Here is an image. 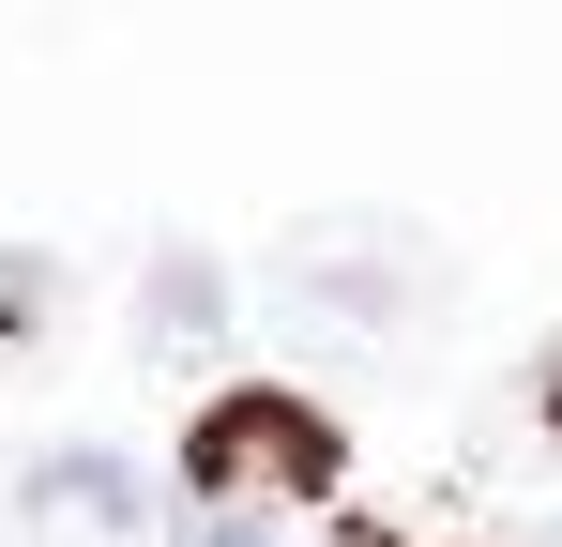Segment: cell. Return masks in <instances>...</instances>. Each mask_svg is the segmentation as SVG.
Instances as JSON below:
<instances>
[{
  "mask_svg": "<svg viewBox=\"0 0 562 547\" xmlns=\"http://www.w3.org/2000/svg\"><path fill=\"white\" fill-rule=\"evenodd\" d=\"M183 471L213 502H319V487H335V426H319L304 395H228V411L198 426Z\"/></svg>",
  "mask_w": 562,
  "mask_h": 547,
  "instance_id": "2",
  "label": "cell"
},
{
  "mask_svg": "<svg viewBox=\"0 0 562 547\" xmlns=\"http://www.w3.org/2000/svg\"><path fill=\"white\" fill-rule=\"evenodd\" d=\"M137 304H153V350H198V335H228V320H213V304H228V289H213V259H198V244H168V259H153V289H137Z\"/></svg>",
  "mask_w": 562,
  "mask_h": 547,
  "instance_id": "3",
  "label": "cell"
},
{
  "mask_svg": "<svg viewBox=\"0 0 562 547\" xmlns=\"http://www.w3.org/2000/svg\"><path fill=\"white\" fill-rule=\"evenodd\" d=\"M31 502H46V517H77V533H122V517H137V471H106V456H61Z\"/></svg>",
  "mask_w": 562,
  "mask_h": 547,
  "instance_id": "4",
  "label": "cell"
},
{
  "mask_svg": "<svg viewBox=\"0 0 562 547\" xmlns=\"http://www.w3.org/2000/svg\"><path fill=\"white\" fill-rule=\"evenodd\" d=\"M426 289H441V259L395 244V228H304V244H289V304H304L319 335H395Z\"/></svg>",
  "mask_w": 562,
  "mask_h": 547,
  "instance_id": "1",
  "label": "cell"
}]
</instances>
